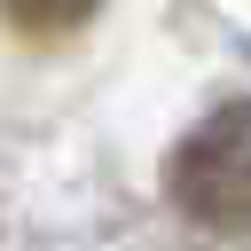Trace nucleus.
<instances>
[{"label":"nucleus","mask_w":251,"mask_h":251,"mask_svg":"<svg viewBox=\"0 0 251 251\" xmlns=\"http://www.w3.org/2000/svg\"><path fill=\"white\" fill-rule=\"evenodd\" d=\"M173 204L196 227H220V235L251 227V102L212 110L173 149Z\"/></svg>","instance_id":"nucleus-1"},{"label":"nucleus","mask_w":251,"mask_h":251,"mask_svg":"<svg viewBox=\"0 0 251 251\" xmlns=\"http://www.w3.org/2000/svg\"><path fill=\"white\" fill-rule=\"evenodd\" d=\"M0 8H8V24L31 31V39H63V31H78V24L94 16V0H0Z\"/></svg>","instance_id":"nucleus-2"}]
</instances>
